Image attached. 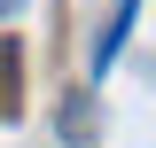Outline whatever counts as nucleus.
<instances>
[{
	"label": "nucleus",
	"instance_id": "obj_1",
	"mask_svg": "<svg viewBox=\"0 0 156 148\" xmlns=\"http://www.w3.org/2000/svg\"><path fill=\"white\" fill-rule=\"evenodd\" d=\"M133 16H140V0H117V8H109V23H101V39H94V70H109V62H117V47H125V31H133Z\"/></svg>",
	"mask_w": 156,
	"mask_h": 148
}]
</instances>
